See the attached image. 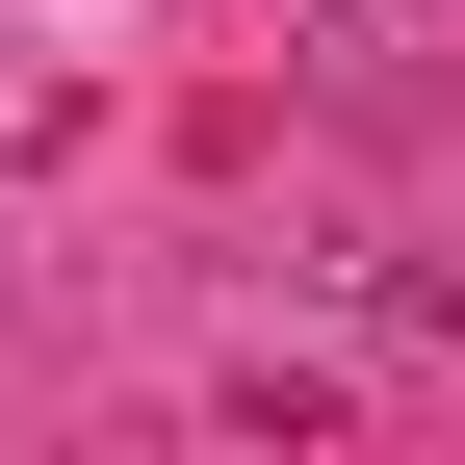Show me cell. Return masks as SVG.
Returning <instances> with one entry per match:
<instances>
[]
</instances>
